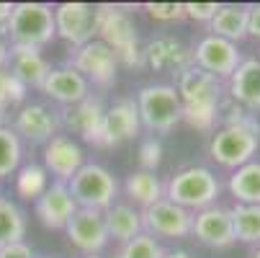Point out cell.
<instances>
[{"label":"cell","mask_w":260,"mask_h":258,"mask_svg":"<svg viewBox=\"0 0 260 258\" xmlns=\"http://www.w3.org/2000/svg\"><path fill=\"white\" fill-rule=\"evenodd\" d=\"M175 91L183 103V117L188 127L199 132H214L216 127V108L221 98L227 96V88L219 78L204 72L201 67L191 65L188 70H183L175 78Z\"/></svg>","instance_id":"cell-1"},{"label":"cell","mask_w":260,"mask_h":258,"mask_svg":"<svg viewBox=\"0 0 260 258\" xmlns=\"http://www.w3.org/2000/svg\"><path fill=\"white\" fill-rule=\"evenodd\" d=\"M11 47H26L42 52L57 39L54 8L47 3H13V11L3 26Z\"/></svg>","instance_id":"cell-2"},{"label":"cell","mask_w":260,"mask_h":258,"mask_svg":"<svg viewBox=\"0 0 260 258\" xmlns=\"http://www.w3.org/2000/svg\"><path fill=\"white\" fill-rule=\"evenodd\" d=\"M219 194H221V181L206 165L180 168L165 181V199L193 214L206 207H214Z\"/></svg>","instance_id":"cell-3"},{"label":"cell","mask_w":260,"mask_h":258,"mask_svg":"<svg viewBox=\"0 0 260 258\" xmlns=\"http://www.w3.org/2000/svg\"><path fill=\"white\" fill-rule=\"evenodd\" d=\"M257 147H260V122L252 114H247L237 124L219 127L211 134L209 155L216 165L235 170V168L255 160Z\"/></svg>","instance_id":"cell-4"},{"label":"cell","mask_w":260,"mask_h":258,"mask_svg":"<svg viewBox=\"0 0 260 258\" xmlns=\"http://www.w3.org/2000/svg\"><path fill=\"white\" fill-rule=\"evenodd\" d=\"M95 8H98L95 39H101L106 47L114 49V54L119 57V65L144 67L142 44H139L134 18L116 6H95Z\"/></svg>","instance_id":"cell-5"},{"label":"cell","mask_w":260,"mask_h":258,"mask_svg":"<svg viewBox=\"0 0 260 258\" xmlns=\"http://www.w3.org/2000/svg\"><path fill=\"white\" fill-rule=\"evenodd\" d=\"M137 111L142 119V129L152 134H168L180 124L183 103L170 83H147L137 91Z\"/></svg>","instance_id":"cell-6"},{"label":"cell","mask_w":260,"mask_h":258,"mask_svg":"<svg viewBox=\"0 0 260 258\" xmlns=\"http://www.w3.org/2000/svg\"><path fill=\"white\" fill-rule=\"evenodd\" d=\"M67 189H70L72 199H75L78 209L106 212L111 204L119 202L121 183H119V178L111 173L106 165H101V163H85L75 176L70 178Z\"/></svg>","instance_id":"cell-7"},{"label":"cell","mask_w":260,"mask_h":258,"mask_svg":"<svg viewBox=\"0 0 260 258\" xmlns=\"http://www.w3.org/2000/svg\"><path fill=\"white\" fill-rule=\"evenodd\" d=\"M70 67H75L80 75L98 88H111L116 83V72H119V57L114 54V49L106 47L101 39H93L83 47H78L72 52Z\"/></svg>","instance_id":"cell-8"},{"label":"cell","mask_w":260,"mask_h":258,"mask_svg":"<svg viewBox=\"0 0 260 258\" xmlns=\"http://www.w3.org/2000/svg\"><path fill=\"white\" fill-rule=\"evenodd\" d=\"M95 23H98V8L80 0H67V3L54 6V28L62 42H67L72 49H78L95 39Z\"/></svg>","instance_id":"cell-9"},{"label":"cell","mask_w":260,"mask_h":258,"mask_svg":"<svg viewBox=\"0 0 260 258\" xmlns=\"http://www.w3.org/2000/svg\"><path fill=\"white\" fill-rule=\"evenodd\" d=\"M142 227L157 240H183L193 233V212L160 199L157 204L142 209Z\"/></svg>","instance_id":"cell-10"},{"label":"cell","mask_w":260,"mask_h":258,"mask_svg":"<svg viewBox=\"0 0 260 258\" xmlns=\"http://www.w3.org/2000/svg\"><path fill=\"white\" fill-rule=\"evenodd\" d=\"M139 134H142V119L137 111V101L132 96H126V98L114 101L106 108L95 147H119Z\"/></svg>","instance_id":"cell-11"},{"label":"cell","mask_w":260,"mask_h":258,"mask_svg":"<svg viewBox=\"0 0 260 258\" xmlns=\"http://www.w3.org/2000/svg\"><path fill=\"white\" fill-rule=\"evenodd\" d=\"M193 54V65L201 67L209 75L219 78L221 83L230 80V75L237 70V65L242 62V54L237 49V44L227 42V39H219L214 34H206L196 42V47L191 49Z\"/></svg>","instance_id":"cell-12"},{"label":"cell","mask_w":260,"mask_h":258,"mask_svg":"<svg viewBox=\"0 0 260 258\" xmlns=\"http://www.w3.org/2000/svg\"><path fill=\"white\" fill-rule=\"evenodd\" d=\"M11 127L21 137V142L47 145L52 137L59 134V114L47 103H23L13 114Z\"/></svg>","instance_id":"cell-13"},{"label":"cell","mask_w":260,"mask_h":258,"mask_svg":"<svg viewBox=\"0 0 260 258\" xmlns=\"http://www.w3.org/2000/svg\"><path fill=\"white\" fill-rule=\"evenodd\" d=\"M142 57H144V65L155 70V72H168V75H180L183 70H188L193 65V54L191 49L185 47L180 39L170 34H160V36H152L150 42L142 47Z\"/></svg>","instance_id":"cell-14"},{"label":"cell","mask_w":260,"mask_h":258,"mask_svg":"<svg viewBox=\"0 0 260 258\" xmlns=\"http://www.w3.org/2000/svg\"><path fill=\"white\" fill-rule=\"evenodd\" d=\"M64 233H67L70 243L83 255H101V250L111 243L103 212H95V209H78L70 217Z\"/></svg>","instance_id":"cell-15"},{"label":"cell","mask_w":260,"mask_h":258,"mask_svg":"<svg viewBox=\"0 0 260 258\" xmlns=\"http://www.w3.org/2000/svg\"><path fill=\"white\" fill-rule=\"evenodd\" d=\"M42 158H44V163H42L44 170L52 176V181H59V183H70V178L88 163L80 142H75L67 134L52 137L44 145Z\"/></svg>","instance_id":"cell-16"},{"label":"cell","mask_w":260,"mask_h":258,"mask_svg":"<svg viewBox=\"0 0 260 258\" xmlns=\"http://www.w3.org/2000/svg\"><path fill=\"white\" fill-rule=\"evenodd\" d=\"M57 114H59V127H64L72 134H80L85 142L95 145L101 124H103L106 106H103L101 96L90 93L85 101H80L75 106H67V108H62V111H57Z\"/></svg>","instance_id":"cell-17"},{"label":"cell","mask_w":260,"mask_h":258,"mask_svg":"<svg viewBox=\"0 0 260 258\" xmlns=\"http://www.w3.org/2000/svg\"><path fill=\"white\" fill-rule=\"evenodd\" d=\"M34 212L39 217V222L49 230H64L70 217L78 212V204L72 199L67 183H59V181H52L47 191L34 202Z\"/></svg>","instance_id":"cell-18"},{"label":"cell","mask_w":260,"mask_h":258,"mask_svg":"<svg viewBox=\"0 0 260 258\" xmlns=\"http://www.w3.org/2000/svg\"><path fill=\"white\" fill-rule=\"evenodd\" d=\"M49 101L59 103L62 108L75 106L80 101H85L90 96V83L80 75L75 67L62 65V67H52V72L47 75L44 85L39 88Z\"/></svg>","instance_id":"cell-19"},{"label":"cell","mask_w":260,"mask_h":258,"mask_svg":"<svg viewBox=\"0 0 260 258\" xmlns=\"http://www.w3.org/2000/svg\"><path fill=\"white\" fill-rule=\"evenodd\" d=\"M201 245L206 248H230L235 243L232 233V217L227 207H206L193 214V233H191Z\"/></svg>","instance_id":"cell-20"},{"label":"cell","mask_w":260,"mask_h":258,"mask_svg":"<svg viewBox=\"0 0 260 258\" xmlns=\"http://www.w3.org/2000/svg\"><path fill=\"white\" fill-rule=\"evenodd\" d=\"M224 88L227 96L240 103L245 111H260V60H242Z\"/></svg>","instance_id":"cell-21"},{"label":"cell","mask_w":260,"mask_h":258,"mask_svg":"<svg viewBox=\"0 0 260 258\" xmlns=\"http://www.w3.org/2000/svg\"><path fill=\"white\" fill-rule=\"evenodd\" d=\"M8 72L23 83L26 88H42L47 75L52 72V65L47 62V57L36 49H26V47H11L8 52Z\"/></svg>","instance_id":"cell-22"},{"label":"cell","mask_w":260,"mask_h":258,"mask_svg":"<svg viewBox=\"0 0 260 258\" xmlns=\"http://www.w3.org/2000/svg\"><path fill=\"white\" fill-rule=\"evenodd\" d=\"M103 219H106L108 240H114V243H119V245L144 233V227H142V209L132 207L129 202L111 204V207L103 212Z\"/></svg>","instance_id":"cell-23"},{"label":"cell","mask_w":260,"mask_h":258,"mask_svg":"<svg viewBox=\"0 0 260 258\" xmlns=\"http://www.w3.org/2000/svg\"><path fill=\"white\" fill-rule=\"evenodd\" d=\"M121 189H124L126 202L137 209H147V207L157 204L160 199H165V181L157 173H150V170L129 173Z\"/></svg>","instance_id":"cell-24"},{"label":"cell","mask_w":260,"mask_h":258,"mask_svg":"<svg viewBox=\"0 0 260 258\" xmlns=\"http://www.w3.org/2000/svg\"><path fill=\"white\" fill-rule=\"evenodd\" d=\"M209 31L232 44L242 42L247 36V6H235V3L219 6L214 18L209 21Z\"/></svg>","instance_id":"cell-25"},{"label":"cell","mask_w":260,"mask_h":258,"mask_svg":"<svg viewBox=\"0 0 260 258\" xmlns=\"http://www.w3.org/2000/svg\"><path fill=\"white\" fill-rule=\"evenodd\" d=\"M227 189L237 204H257L260 207V160H250L230 173Z\"/></svg>","instance_id":"cell-26"},{"label":"cell","mask_w":260,"mask_h":258,"mask_svg":"<svg viewBox=\"0 0 260 258\" xmlns=\"http://www.w3.org/2000/svg\"><path fill=\"white\" fill-rule=\"evenodd\" d=\"M235 240L247 245H260V207L257 204H235L230 209Z\"/></svg>","instance_id":"cell-27"},{"label":"cell","mask_w":260,"mask_h":258,"mask_svg":"<svg viewBox=\"0 0 260 258\" xmlns=\"http://www.w3.org/2000/svg\"><path fill=\"white\" fill-rule=\"evenodd\" d=\"M26 238V214L23 209L0 196V248L13 245V243H23Z\"/></svg>","instance_id":"cell-28"},{"label":"cell","mask_w":260,"mask_h":258,"mask_svg":"<svg viewBox=\"0 0 260 258\" xmlns=\"http://www.w3.org/2000/svg\"><path fill=\"white\" fill-rule=\"evenodd\" d=\"M49 173L44 170V165L39 163H23L18 170H16V191L18 196L28 199V202H36L49 186Z\"/></svg>","instance_id":"cell-29"},{"label":"cell","mask_w":260,"mask_h":258,"mask_svg":"<svg viewBox=\"0 0 260 258\" xmlns=\"http://www.w3.org/2000/svg\"><path fill=\"white\" fill-rule=\"evenodd\" d=\"M23 165V142L13 127H0V181Z\"/></svg>","instance_id":"cell-30"},{"label":"cell","mask_w":260,"mask_h":258,"mask_svg":"<svg viewBox=\"0 0 260 258\" xmlns=\"http://www.w3.org/2000/svg\"><path fill=\"white\" fill-rule=\"evenodd\" d=\"M162 255H165V245L147 233L121 243L114 253V258H162Z\"/></svg>","instance_id":"cell-31"},{"label":"cell","mask_w":260,"mask_h":258,"mask_svg":"<svg viewBox=\"0 0 260 258\" xmlns=\"http://www.w3.org/2000/svg\"><path fill=\"white\" fill-rule=\"evenodd\" d=\"M162 163V142L157 137H144L139 142V170H150V173H157Z\"/></svg>","instance_id":"cell-32"},{"label":"cell","mask_w":260,"mask_h":258,"mask_svg":"<svg viewBox=\"0 0 260 258\" xmlns=\"http://www.w3.org/2000/svg\"><path fill=\"white\" fill-rule=\"evenodd\" d=\"M144 11H147L150 18L162 21V23H173V21L185 18L183 3H144Z\"/></svg>","instance_id":"cell-33"},{"label":"cell","mask_w":260,"mask_h":258,"mask_svg":"<svg viewBox=\"0 0 260 258\" xmlns=\"http://www.w3.org/2000/svg\"><path fill=\"white\" fill-rule=\"evenodd\" d=\"M216 11H219V3H183L185 18H193V21H201V23H209Z\"/></svg>","instance_id":"cell-34"},{"label":"cell","mask_w":260,"mask_h":258,"mask_svg":"<svg viewBox=\"0 0 260 258\" xmlns=\"http://www.w3.org/2000/svg\"><path fill=\"white\" fill-rule=\"evenodd\" d=\"M0 258H36L31 245L26 243H13V245H6V248H0Z\"/></svg>","instance_id":"cell-35"},{"label":"cell","mask_w":260,"mask_h":258,"mask_svg":"<svg viewBox=\"0 0 260 258\" xmlns=\"http://www.w3.org/2000/svg\"><path fill=\"white\" fill-rule=\"evenodd\" d=\"M247 36L260 39V3L247 6Z\"/></svg>","instance_id":"cell-36"},{"label":"cell","mask_w":260,"mask_h":258,"mask_svg":"<svg viewBox=\"0 0 260 258\" xmlns=\"http://www.w3.org/2000/svg\"><path fill=\"white\" fill-rule=\"evenodd\" d=\"M11 11H13V3H3V0H0V28L6 26V21H8Z\"/></svg>","instance_id":"cell-37"},{"label":"cell","mask_w":260,"mask_h":258,"mask_svg":"<svg viewBox=\"0 0 260 258\" xmlns=\"http://www.w3.org/2000/svg\"><path fill=\"white\" fill-rule=\"evenodd\" d=\"M8 52H11V47L0 39V70H8Z\"/></svg>","instance_id":"cell-38"},{"label":"cell","mask_w":260,"mask_h":258,"mask_svg":"<svg viewBox=\"0 0 260 258\" xmlns=\"http://www.w3.org/2000/svg\"><path fill=\"white\" fill-rule=\"evenodd\" d=\"M162 258H191V253H185V250H165Z\"/></svg>","instance_id":"cell-39"},{"label":"cell","mask_w":260,"mask_h":258,"mask_svg":"<svg viewBox=\"0 0 260 258\" xmlns=\"http://www.w3.org/2000/svg\"><path fill=\"white\" fill-rule=\"evenodd\" d=\"M255 258H260V245H257V250H255Z\"/></svg>","instance_id":"cell-40"},{"label":"cell","mask_w":260,"mask_h":258,"mask_svg":"<svg viewBox=\"0 0 260 258\" xmlns=\"http://www.w3.org/2000/svg\"><path fill=\"white\" fill-rule=\"evenodd\" d=\"M83 258H103V255H83Z\"/></svg>","instance_id":"cell-41"}]
</instances>
